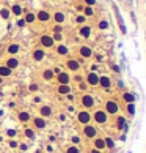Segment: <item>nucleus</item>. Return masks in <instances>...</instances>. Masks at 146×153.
<instances>
[{
	"label": "nucleus",
	"mask_w": 146,
	"mask_h": 153,
	"mask_svg": "<svg viewBox=\"0 0 146 153\" xmlns=\"http://www.w3.org/2000/svg\"><path fill=\"white\" fill-rule=\"evenodd\" d=\"M91 120L94 123H98V125H107L108 123V114L104 111V109H96L94 112H93L91 115Z\"/></svg>",
	"instance_id": "obj_1"
},
{
	"label": "nucleus",
	"mask_w": 146,
	"mask_h": 153,
	"mask_svg": "<svg viewBox=\"0 0 146 153\" xmlns=\"http://www.w3.org/2000/svg\"><path fill=\"white\" fill-rule=\"evenodd\" d=\"M80 104L83 106V109H93L96 106V96L91 95V93H83V95L80 96Z\"/></svg>",
	"instance_id": "obj_2"
},
{
	"label": "nucleus",
	"mask_w": 146,
	"mask_h": 153,
	"mask_svg": "<svg viewBox=\"0 0 146 153\" xmlns=\"http://www.w3.org/2000/svg\"><path fill=\"white\" fill-rule=\"evenodd\" d=\"M75 120L80 125H88V123H91V112L87 109H80L75 112Z\"/></svg>",
	"instance_id": "obj_3"
},
{
	"label": "nucleus",
	"mask_w": 146,
	"mask_h": 153,
	"mask_svg": "<svg viewBox=\"0 0 146 153\" xmlns=\"http://www.w3.org/2000/svg\"><path fill=\"white\" fill-rule=\"evenodd\" d=\"M104 111L107 112L108 115H118L119 114V104H118V101L116 99H107L105 101V107H104Z\"/></svg>",
	"instance_id": "obj_4"
},
{
	"label": "nucleus",
	"mask_w": 146,
	"mask_h": 153,
	"mask_svg": "<svg viewBox=\"0 0 146 153\" xmlns=\"http://www.w3.org/2000/svg\"><path fill=\"white\" fill-rule=\"evenodd\" d=\"M39 44H41L42 49H50L55 46V41H54V38H52V35L42 33V35L39 36Z\"/></svg>",
	"instance_id": "obj_5"
},
{
	"label": "nucleus",
	"mask_w": 146,
	"mask_h": 153,
	"mask_svg": "<svg viewBox=\"0 0 146 153\" xmlns=\"http://www.w3.org/2000/svg\"><path fill=\"white\" fill-rule=\"evenodd\" d=\"M83 137L89 139V141H93V139L98 136V128H96L94 125H91V123H88V125H83Z\"/></svg>",
	"instance_id": "obj_6"
},
{
	"label": "nucleus",
	"mask_w": 146,
	"mask_h": 153,
	"mask_svg": "<svg viewBox=\"0 0 146 153\" xmlns=\"http://www.w3.org/2000/svg\"><path fill=\"white\" fill-rule=\"evenodd\" d=\"M85 82H87L88 87H98L99 85V74L96 71H89L85 76Z\"/></svg>",
	"instance_id": "obj_7"
},
{
	"label": "nucleus",
	"mask_w": 146,
	"mask_h": 153,
	"mask_svg": "<svg viewBox=\"0 0 146 153\" xmlns=\"http://www.w3.org/2000/svg\"><path fill=\"white\" fill-rule=\"evenodd\" d=\"M80 68H82V63L77 58H69L66 62V71H69V73H77V71H80Z\"/></svg>",
	"instance_id": "obj_8"
},
{
	"label": "nucleus",
	"mask_w": 146,
	"mask_h": 153,
	"mask_svg": "<svg viewBox=\"0 0 146 153\" xmlns=\"http://www.w3.org/2000/svg\"><path fill=\"white\" fill-rule=\"evenodd\" d=\"M38 112H39V117H42V118H49V117H52L54 115V107L52 106H49V104H41L39 106V109H38Z\"/></svg>",
	"instance_id": "obj_9"
},
{
	"label": "nucleus",
	"mask_w": 146,
	"mask_h": 153,
	"mask_svg": "<svg viewBox=\"0 0 146 153\" xmlns=\"http://www.w3.org/2000/svg\"><path fill=\"white\" fill-rule=\"evenodd\" d=\"M71 74H69V71H58L57 74H55V81L58 82V84H71Z\"/></svg>",
	"instance_id": "obj_10"
},
{
	"label": "nucleus",
	"mask_w": 146,
	"mask_h": 153,
	"mask_svg": "<svg viewBox=\"0 0 146 153\" xmlns=\"http://www.w3.org/2000/svg\"><path fill=\"white\" fill-rule=\"evenodd\" d=\"M79 55L82 58H91L94 55V51H93L91 46H87V44H82L79 46Z\"/></svg>",
	"instance_id": "obj_11"
},
{
	"label": "nucleus",
	"mask_w": 146,
	"mask_h": 153,
	"mask_svg": "<svg viewBox=\"0 0 146 153\" xmlns=\"http://www.w3.org/2000/svg\"><path fill=\"white\" fill-rule=\"evenodd\" d=\"M98 87H101V88H104V90H110L112 88V79H110V76H107V74H102V76H99V85Z\"/></svg>",
	"instance_id": "obj_12"
},
{
	"label": "nucleus",
	"mask_w": 146,
	"mask_h": 153,
	"mask_svg": "<svg viewBox=\"0 0 146 153\" xmlns=\"http://www.w3.org/2000/svg\"><path fill=\"white\" fill-rule=\"evenodd\" d=\"M19 65H21V62H19V58L16 57V55H9L8 58H6V62H5V66H8L11 71H14V69H17L19 68Z\"/></svg>",
	"instance_id": "obj_13"
},
{
	"label": "nucleus",
	"mask_w": 146,
	"mask_h": 153,
	"mask_svg": "<svg viewBox=\"0 0 146 153\" xmlns=\"http://www.w3.org/2000/svg\"><path fill=\"white\" fill-rule=\"evenodd\" d=\"M33 123V126H35L36 129H46L47 128V122H46V118H42V117H32V120H30Z\"/></svg>",
	"instance_id": "obj_14"
},
{
	"label": "nucleus",
	"mask_w": 146,
	"mask_h": 153,
	"mask_svg": "<svg viewBox=\"0 0 146 153\" xmlns=\"http://www.w3.org/2000/svg\"><path fill=\"white\" fill-rule=\"evenodd\" d=\"M32 57H33V60H35V62H42V60L46 58V49H42V48L33 49Z\"/></svg>",
	"instance_id": "obj_15"
},
{
	"label": "nucleus",
	"mask_w": 146,
	"mask_h": 153,
	"mask_svg": "<svg viewBox=\"0 0 146 153\" xmlns=\"http://www.w3.org/2000/svg\"><path fill=\"white\" fill-rule=\"evenodd\" d=\"M50 19H52V14L47 10H39L36 13V21H39V22H49Z\"/></svg>",
	"instance_id": "obj_16"
},
{
	"label": "nucleus",
	"mask_w": 146,
	"mask_h": 153,
	"mask_svg": "<svg viewBox=\"0 0 146 153\" xmlns=\"http://www.w3.org/2000/svg\"><path fill=\"white\" fill-rule=\"evenodd\" d=\"M93 145H94V148L99 150V152L107 150V147H105V141H104V137H101V136H96V137L93 139Z\"/></svg>",
	"instance_id": "obj_17"
},
{
	"label": "nucleus",
	"mask_w": 146,
	"mask_h": 153,
	"mask_svg": "<svg viewBox=\"0 0 146 153\" xmlns=\"http://www.w3.org/2000/svg\"><path fill=\"white\" fill-rule=\"evenodd\" d=\"M57 93H58V95H61V96L69 95V93H72V85L71 84H58Z\"/></svg>",
	"instance_id": "obj_18"
},
{
	"label": "nucleus",
	"mask_w": 146,
	"mask_h": 153,
	"mask_svg": "<svg viewBox=\"0 0 146 153\" xmlns=\"http://www.w3.org/2000/svg\"><path fill=\"white\" fill-rule=\"evenodd\" d=\"M55 52H57L58 55H61V57H66V55H69L71 49H69L68 44H65V43H60V44H57V48H55Z\"/></svg>",
	"instance_id": "obj_19"
},
{
	"label": "nucleus",
	"mask_w": 146,
	"mask_h": 153,
	"mask_svg": "<svg viewBox=\"0 0 146 153\" xmlns=\"http://www.w3.org/2000/svg\"><path fill=\"white\" fill-rule=\"evenodd\" d=\"M79 35L82 36V38H91V35H93V29H91V25H82L80 29H79Z\"/></svg>",
	"instance_id": "obj_20"
},
{
	"label": "nucleus",
	"mask_w": 146,
	"mask_h": 153,
	"mask_svg": "<svg viewBox=\"0 0 146 153\" xmlns=\"http://www.w3.org/2000/svg\"><path fill=\"white\" fill-rule=\"evenodd\" d=\"M41 78L44 79L46 82H52L55 79V71H54V69H50V68H46L44 71L41 73Z\"/></svg>",
	"instance_id": "obj_21"
},
{
	"label": "nucleus",
	"mask_w": 146,
	"mask_h": 153,
	"mask_svg": "<svg viewBox=\"0 0 146 153\" xmlns=\"http://www.w3.org/2000/svg\"><path fill=\"white\" fill-rule=\"evenodd\" d=\"M52 19H54L55 24H60V25H61V24H65V22H66V14H65L63 11H55L54 16H52Z\"/></svg>",
	"instance_id": "obj_22"
},
{
	"label": "nucleus",
	"mask_w": 146,
	"mask_h": 153,
	"mask_svg": "<svg viewBox=\"0 0 146 153\" xmlns=\"http://www.w3.org/2000/svg\"><path fill=\"white\" fill-rule=\"evenodd\" d=\"M17 120L21 123H28L32 120V114L28 111H21V112H17Z\"/></svg>",
	"instance_id": "obj_23"
},
{
	"label": "nucleus",
	"mask_w": 146,
	"mask_h": 153,
	"mask_svg": "<svg viewBox=\"0 0 146 153\" xmlns=\"http://www.w3.org/2000/svg\"><path fill=\"white\" fill-rule=\"evenodd\" d=\"M6 52H8L9 55H17L19 52H21V46H19L17 43H11V44H8V48H6Z\"/></svg>",
	"instance_id": "obj_24"
},
{
	"label": "nucleus",
	"mask_w": 146,
	"mask_h": 153,
	"mask_svg": "<svg viewBox=\"0 0 146 153\" xmlns=\"http://www.w3.org/2000/svg\"><path fill=\"white\" fill-rule=\"evenodd\" d=\"M9 11H11V16L14 14V16H21L22 13H24V10H22V6L19 5V3H14V5L9 8Z\"/></svg>",
	"instance_id": "obj_25"
},
{
	"label": "nucleus",
	"mask_w": 146,
	"mask_h": 153,
	"mask_svg": "<svg viewBox=\"0 0 146 153\" xmlns=\"http://www.w3.org/2000/svg\"><path fill=\"white\" fill-rule=\"evenodd\" d=\"M13 74V71L8 68V66H5V65H0V78H9V76Z\"/></svg>",
	"instance_id": "obj_26"
},
{
	"label": "nucleus",
	"mask_w": 146,
	"mask_h": 153,
	"mask_svg": "<svg viewBox=\"0 0 146 153\" xmlns=\"http://www.w3.org/2000/svg\"><path fill=\"white\" fill-rule=\"evenodd\" d=\"M122 101H124L126 104H134V103H135V96L132 95V93L126 92V93H122Z\"/></svg>",
	"instance_id": "obj_27"
},
{
	"label": "nucleus",
	"mask_w": 146,
	"mask_h": 153,
	"mask_svg": "<svg viewBox=\"0 0 146 153\" xmlns=\"http://www.w3.org/2000/svg\"><path fill=\"white\" fill-rule=\"evenodd\" d=\"M24 21H25V24H33L36 21V14L33 11H27L24 16Z\"/></svg>",
	"instance_id": "obj_28"
},
{
	"label": "nucleus",
	"mask_w": 146,
	"mask_h": 153,
	"mask_svg": "<svg viewBox=\"0 0 146 153\" xmlns=\"http://www.w3.org/2000/svg\"><path fill=\"white\" fill-rule=\"evenodd\" d=\"M24 136L28 139V141H35V139H36V133H35V129H33V128H25L24 129Z\"/></svg>",
	"instance_id": "obj_29"
},
{
	"label": "nucleus",
	"mask_w": 146,
	"mask_h": 153,
	"mask_svg": "<svg viewBox=\"0 0 146 153\" xmlns=\"http://www.w3.org/2000/svg\"><path fill=\"white\" fill-rule=\"evenodd\" d=\"M0 18L5 19V21H8V19L11 18V11H9V8L2 6V8H0Z\"/></svg>",
	"instance_id": "obj_30"
},
{
	"label": "nucleus",
	"mask_w": 146,
	"mask_h": 153,
	"mask_svg": "<svg viewBox=\"0 0 146 153\" xmlns=\"http://www.w3.org/2000/svg\"><path fill=\"white\" fill-rule=\"evenodd\" d=\"M65 153H82V150H80V147L79 145H68V147L65 148Z\"/></svg>",
	"instance_id": "obj_31"
},
{
	"label": "nucleus",
	"mask_w": 146,
	"mask_h": 153,
	"mask_svg": "<svg viewBox=\"0 0 146 153\" xmlns=\"http://www.w3.org/2000/svg\"><path fill=\"white\" fill-rule=\"evenodd\" d=\"M113 8H115V14H116V18H118V22H119V29H121V32H122V33H126V27H124V22H122L121 16H119V11H118V8H116V6H113Z\"/></svg>",
	"instance_id": "obj_32"
},
{
	"label": "nucleus",
	"mask_w": 146,
	"mask_h": 153,
	"mask_svg": "<svg viewBox=\"0 0 146 153\" xmlns=\"http://www.w3.org/2000/svg\"><path fill=\"white\" fill-rule=\"evenodd\" d=\"M69 139H71V144H72V145H79V147H80V144H82V137H80L79 134H72Z\"/></svg>",
	"instance_id": "obj_33"
},
{
	"label": "nucleus",
	"mask_w": 146,
	"mask_h": 153,
	"mask_svg": "<svg viewBox=\"0 0 146 153\" xmlns=\"http://www.w3.org/2000/svg\"><path fill=\"white\" fill-rule=\"evenodd\" d=\"M108 27H110V24H108L107 19H102V21H99V24H98V29H99V30H108Z\"/></svg>",
	"instance_id": "obj_34"
},
{
	"label": "nucleus",
	"mask_w": 146,
	"mask_h": 153,
	"mask_svg": "<svg viewBox=\"0 0 146 153\" xmlns=\"http://www.w3.org/2000/svg\"><path fill=\"white\" fill-rule=\"evenodd\" d=\"M83 16L85 18H93V16H94V10H93V6H85L83 8Z\"/></svg>",
	"instance_id": "obj_35"
},
{
	"label": "nucleus",
	"mask_w": 146,
	"mask_h": 153,
	"mask_svg": "<svg viewBox=\"0 0 146 153\" xmlns=\"http://www.w3.org/2000/svg\"><path fill=\"white\" fill-rule=\"evenodd\" d=\"M8 147L11 148V150H17V147H19L17 139H9V141H8Z\"/></svg>",
	"instance_id": "obj_36"
},
{
	"label": "nucleus",
	"mask_w": 146,
	"mask_h": 153,
	"mask_svg": "<svg viewBox=\"0 0 146 153\" xmlns=\"http://www.w3.org/2000/svg\"><path fill=\"white\" fill-rule=\"evenodd\" d=\"M5 136L9 139H16V136H17V131L16 129H6L5 131Z\"/></svg>",
	"instance_id": "obj_37"
},
{
	"label": "nucleus",
	"mask_w": 146,
	"mask_h": 153,
	"mask_svg": "<svg viewBox=\"0 0 146 153\" xmlns=\"http://www.w3.org/2000/svg\"><path fill=\"white\" fill-rule=\"evenodd\" d=\"M75 22H77V24L85 25V22H87V18H85L83 14H77V16H75Z\"/></svg>",
	"instance_id": "obj_38"
},
{
	"label": "nucleus",
	"mask_w": 146,
	"mask_h": 153,
	"mask_svg": "<svg viewBox=\"0 0 146 153\" xmlns=\"http://www.w3.org/2000/svg\"><path fill=\"white\" fill-rule=\"evenodd\" d=\"M104 141H105V147L107 148H113L115 147V142H113L112 137H104Z\"/></svg>",
	"instance_id": "obj_39"
},
{
	"label": "nucleus",
	"mask_w": 146,
	"mask_h": 153,
	"mask_svg": "<svg viewBox=\"0 0 146 153\" xmlns=\"http://www.w3.org/2000/svg\"><path fill=\"white\" fill-rule=\"evenodd\" d=\"M126 111H127V114L132 117V115L135 114V106H134V104H127V107H126Z\"/></svg>",
	"instance_id": "obj_40"
},
{
	"label": "nucleus",
	"mask_w": 146,
	"mask_h": 153,
	"mask_svg": "<svg viewBox=\"0 0 146 153\" xmlns=\"http://www.w3.org/2000/svg\"><path fill=\"white\" fill-rule=\"evenodd\" d=\"M118 117V123H116V126H118V129H121L122 128V125L126 123V120H124V117H121V115H116Z\"/></svg>",
	"instance_id": "obj_41"
},
{
	"label": "nucleus",
	"mask_w": 146,
	"mask_h": 153,
	"mask_svg": "<svg viewBox=\"0 0 146 153\" xmlns=\"http://www.w3.org/2000/svg\"><path fill=\"white\" fill-rule=\"evenodd\" d=\"M39 90V85L38 84H30L28 85V92H33V93H35V92H38Z\"/></svg>",
	"instance_id": "obj_42"
},
{
	"label": "nucleus",
	"mask_w": 146,
	"mask_h": 153,
	"mask_svg": "<svg viewBox=\"0 0 146 153\" xmlns=\"http://www.w3.org/2000/svg\"><path fill=\"white\" fill-rule=\"evenodd\" d=\"M52 38H54V41H63V33H54Z\"/></svg>",
	"instance_id": "obj_43"
},
{
	"label": "nucleus",
	"mask_w": 146,
	"mask_h": 153,
	"mask_svg": "<svg viewBox=\"0 0 146 153\" xmlns=\"http://www.w3.org/2000/svg\"><path fill=\"white\" fill-rule=\"evenodd\" d=\"M19 150H21V152H27L28 150V145L27 144H25V142H22V144H19Z\"/></svg>",
	"instance_id": "obj_44"
},
{
	"label": "nucleus",
	"mask_w": 146,
	"mask_h": 153,
	"mask_svg": "<svg viewBox=\"0 0 146 153\" xmlns=\"http://www.w3.org/2000/svg\"><path fill=\"white\" fill-rule=\"evenodd\" d=\"M63 32V25H60V24H57L54 27V33H61Z\"/></svg>",
	"instance_id": "obj_45"
},
{
	"label": "nucleus",
	"mask_w": 146,
	"mask_h": 153,
	"mask_svg": "<svg viewBox=\"0 0 146 153\" xmlns=\"http://www.w3.org/2000/svg\"><path fill=\"white\" fill-rule=\"evenodd\" d=\"M54 150H55V148H54V145H52V144L46 145V152H47V153H54Z\"/></svg>",
	"instance_id": "obj_46"
},
{
	"label": "nucleus",
	"mask_w": 146,
	"mask_h": 153,
	"mask_svg": "<svg viewBox=\"0 0 146 153\" xmlns=\"http://www.w3.org/2000/svg\"><path fill=\"white\" fill-rule=\"evenodd\" d=\"M79 88H80L82 92H85L88 88V85H87V82H80V84H79Z\"/></svg>",
	"instance_id": "obj_47"
},
{
	"label": "nucleus",
	"mask_w": 146,
	"mask_h": 153,
	"mask_svg": "<svg viewBox=\"0 0 146 153\" xmlns=\"http://www.w3.org/2000/svg\"><path fill=\"white\" fill-rule=\"evenodd\" d=\"M58 118H60V122H66V120H68V115H66L65 112H61V114L58 115Z\"/></svg>",
	"instance_id": "obj_48"
},
{
	"label": "nucleus",
	"mask_w": 146,
	"mask_h": 153,
	"mask_svg": "<svg viewBox=\"0 0 146 153\" xmlns=\"http://www.w3.org/2000/svg\"><path fill=\"white\" fill-rule=\"evenodd\" d=\"M66 99H68L69 103H74V101H75V98H74V95H72V93H69V95H66Z\"/></svg>",
	"instance_id": "obj_49"
},
{
	"label": "nucleus",
	"mask_w": 146,
	"mask_h": 153,
	"mask_svg": "<svg viewBox=\"0 0 146 153\" xmlns=\"http://www.w3.org/2000/svg\"><path fill=\"white\" fill-rule=\"evenodd\" d=\"M25 25H27V24H25V21H24V19H19V21H17V27H19V29L25 27Z\"/></svg>",
	"instance_id": "obj_50"
},
{
	"label": "nucleus",
	"mask_w": 146,
	"mask_h": 153,
	"mask_svg": "<svg viewBox=\"0 0 146 153\" xmlns=\"http://www.w3.org/2000/svg\"><path fill=\"white\" fill-rule=\"evenodd\" d=\"M66 111H68V112H77V111H75V107H74V104L66 106Z\"/></svg>",
	"instance_id": "obj_51"
},
{
	"label": "nucleus",
	"mask_w": 146,
	"mask_h": 153,
	"mask_svg": "<svg viewBox=\"0 0 146 153\" xmlns=\"http://www.w3.org/2000/svg\"><path fill=\"white\" fill-rule=\"evenodd\" d=\"M85 3H87V6H94L96 0H85Z\"/></svg>",
	"instance_id": "obj_52"
},
{
	"label": "nucleus",
	"mask_w": 146,
	"mask_h": 153,
	"mask_svg": "<svg viewBox=\"0 0 146 153\" xmlns=\"http://www.w3.org/2000/svg\"><path fill=\"white\" fill-rule=\"evenodd\" d=\"M33 101H35L36 104H39V103L42 101V98H41V96H35V98H33Z\"/></svg>",
	"instance_id": "obj_53"
},
{
	"label": "nucleus",
	"mask_w": 146,
	"mask_h": 153,
	"mask_svg": "<svg viewBox=\"0 0 146 153\" xmlns=\"http://www.w3.org/2000/svg\"><path fill=\"white\" fill-rule=\"evenodd\" d=\"M89 153H102V152H99V150H96V148H93V150H89Z\"/></svg>",
	"instance_id": "obj_54"
},
{
	"label": "nucleus",
	"mask_w": 146,
	"mask_h": 153,
	"mask_svg": "<svg viewBox=\"0 0 146 153\" xmlns=\"http://www.w3.org/2000/svg\"><path fill=\"white\" fill-rule=\"evenodd\" d=\"M3 84V78H0V85H2Z\"/></svg>",
	"instance_id": "obj_55"
}]
</instances>
